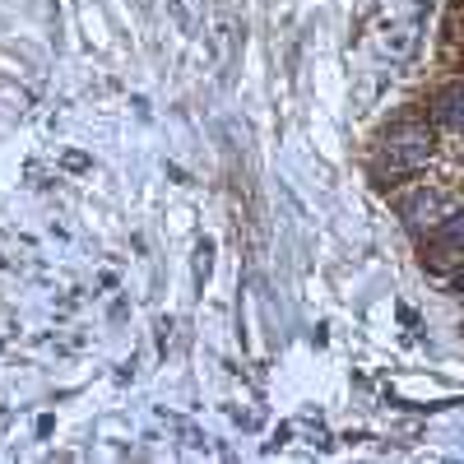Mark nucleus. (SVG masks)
Listing matches in <instances>:
<instances>
[{
  "label": "nucleus",
  "instance_id": "7ed1b4c3",
  "mask_svg": "<svg viewBox=\"0 0 464 464\" xmlns=\"http://www.w3.org/2000/svg\"><path fill=\"white\" fill-rule=\"evenodd\" d=\"M428 265L437 269V275H446V269H464V209H450V218L441 227H432Z\"/></svg>",
  "mask_w": 464,
  "mask_h": 464
},
{
  "label": "nucleus",
  "instance_id": "20e7f679",
  "mask_svg": "<svg viewBox=\"0 0 464 464\" xmlns=\"http://www.w3.org/2000/svg\"><path fill=\"white\" fill-rule=\"evenodd\" d=\"M432 116H437V126L464 135V84H450L432 98Z\"/></svg>",
  "mask_w": 464,
  "mask_h": 464
},
{
  "label": "nucleus",
  "instance_id": "39448f33",
  "mask_svg": "<svg viewBox=\"0 0 464 464\" xmlns=\"http://www.w3.org/2000/svg\"><path fill=\"white\" fill-rule=\"evenodd\" d=\"M455 284H459V293H464V269H459V279H455Z\"/></svg>",
  "mask_w": 464,
  "mask_h": 464
},
{
  "label": "nucleus",
  "instance_id": "f03ea898",
  "mask_svg": "<svg viewBox=\"0 0 464 464\" xmlns=\"http://www.w3.org/2000/svg\"><path fill=\"white\" fill-rule=\"evenodd\" d=\"M450 196L446 190H432V186H418V190H409V196L400 200V218H404V227H413V232H432V227H441L446 218H450Z\"/></svg>",
  "mask_w": 464,
  "mask_h": 464
},
{
  "label": "nucleus",
  "instance_id": "f257e3e1",
  "mask_svg": "<svg viewBox=\"0 0 464 464\" xmlns=\"http://www.w3.org/2000/svg\"><path fill=\"white\" fill-rule=\"evenodd\" d=\"M432 159V130L422 121H404L385 135V168L395 177H409V172H422Z\"/></svg>",
  "mask_w": 464,
  "mask_h": 464
}]
</instances>
